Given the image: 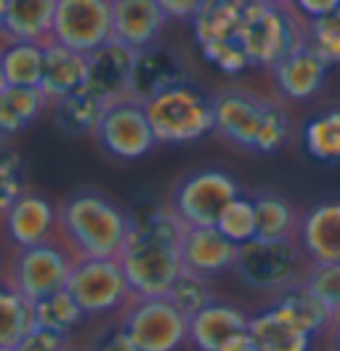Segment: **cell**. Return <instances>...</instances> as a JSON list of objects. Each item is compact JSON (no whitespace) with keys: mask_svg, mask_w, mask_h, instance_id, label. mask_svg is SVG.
<instances>
[{"mask_svg":"<svg viewBox=\"0 0 340 351\" xmlns=\"http://www.w3.org/2000/svg\"><path fill=\"white\" fill-rule=\"evenodd\" d=\"M5 88V75H3V66H0V90Z\"/></svg>","mask_w":340,"mask_h":351,"instance_id":"cell-46","label":"cell"},{"mask_svg":"<svg viewBox=\"0 0 340 351\" xmlns=\"http://www.w3.org/2000/svg\"><path fill=\"white\" fill-rule=\"evenodd\" d=\"M130 223L133 216H127L125 208L99 189H80L59 208V234L77 261L117 258Z\"/></svg>","mask_w":340,"mask_h":351,"instance_id":"cell-2","label":"cell"},{"mask_svg":"<svg viewBox=\"0 0 340 351\" xmlns=\"http://www.w3.org/2000/svg\"><path fill=\"white\" fill-rule=\"evenodd\" d=\"M168 298L191 319L194 314H199L202 308L212 304V293H210V285H208V277H199V274H194L189 269H184V271L178 274V280L173 282V287H170Z\"/></svg>","mask_w":340,"mask_h":351,"instance_id":"cell-33","label":"cell"},{"mask_svg":"<svg viewBox=\"0 0 340 351\" xmlns=\"http://www.w3.org/2000/svg\"><path fill=\"white\" fill-rule=\"evenodd\" d=\"M184 234L186 223L170 208H151L141 216H133L123 253L117 258L136 295H168L184 271Z\"/></svg>","mask_w":340,"mask_h":351,"instance_id":"cell-1","label":"cell"},{"mask_svg":"<svg viewBox=\"0 0 340 351\" xmlns=\"http://www.w3.org/2000/svg\"><path fill=\"white\" fill-rule=\"evenodd\" d=\"M303 147L317 162L338 165L340 162V110H327L308 120L303 131Z\"/></svg>","mask_w":340,"mask_h":351,"instance_id":"cell-32","label":"cell"},{"mask_svg":"<svg viewBox=\"0 0 340 351\" xmlns=\"http://www.w3.org/2000/svg\"><path fill=\"white\" fill-rule=\"evenodd\" d=\"M45 43L35 40H5L0 45V66L5 75V86L40 88Z\"/></svg>","mask_w":340,"mask_h":351,"instance_id":"cell-26","label":"cell"},{"mask_svg":"<svg viewBox=\"0 0 340 351\" xmlns=\"http://www.w3.org/2000/svg\"><path fill=\"white\" fill-rule=\"evenodd\" d=\"M212 133L239 149L271 154L279 152L290 138V117L284 107L247 88H221L212 96Z\"/></svg>","mask_w":340,"mask_h":351,"instance_id":"cell-3","label":"cell"},{"mask_svg":"<svg viewBox=\"0 0 340 351\" xmlns=\"http://www.w3.org/2000/svg\"><path fill=\"white\" fill-rule=\"evenodd\" d=\"M306 43L330 66L340 64V8L330 16L306 22Z\"/></svg>","mask_w":340,"mask_h":351,"instance_id":"cell-34","label":"cell"},{"mask_svg":"<svg viewBox=\"0 0 340 351\" xmlns=\"http://www.w3.org/2000/svg\"><path fill=\"white\" fill-rule=\"evenodd\" d=\"M93 136H96L101 152L109 154L112 160H123V162L141 160L160 144L149 125L144 101H138L133 96L109 104Z\"/></svg>","mask_w":340,"mask_h":351,"instance_id":"cell-11","label":"cell"},{"mask_svg":"<svg viewBox=\"0 0 340 351\" xmlns=\"http://www.w3.org/2000/svg\"><path fill=\"white\" fill-rule=\"evenodd\" d=\"M239 245L232 242L218 226H186L181 258L184 269H189L199 277H218L234 269Z\"/></svg>","mask_w":340,"mask_h":351,"instance_id":"cell-17","label":"cell"},{"mask_svg":"<svg viewBox=\"0 0 340 351\" xmlns=\"http://www.w3.org/2000/svg\"><path fill=\"white\" fill-rule=\"evenodd\" d=\"M269 3H276V5H284V8H293L295 0H269Z\"/></svg>","mask_w":340,"mask_h":351,"instance_id":"cell-45","label":"cell"},{"mask_svg":"<svg viewBox=\"0 0 340 351\" xmlns=\"http://www.w3.org/2000/svg\"><path fill=\"white\" fill-rule=\"evenodd\" d=\"M168 22L160 0H112L114 40L130 45L133 51H144L160 43Z\"/></svg>","mask_w":340,"mask_h":351,"instance_id":"cell-16","label":"cell"},{"mask_svg":"<svg viewBox=\"0 0 340 351\" xmlns=\"http://www.w3.org/2000/svg\"><path fill=\"white\" fill-rule=\"evenodd\" d=\"M8 240L19 247H32L53 240V229H59V210L35 192H24L3 216Z\"/></svg>","mask_w":340,"mask_h":351,"instance_id":"cell-19","label":"cell"},{"mask_svg":"<svg viewBox=\"0 0 340 351\" xmlns=\"http://www.w3.org/2000/svg\"><path fill=\"white\" fill-rule=\"evenodd\" d=\"M144 110L160 144H191L215 131L212 99L189 83L144 101Z\"/></svg>","mask_w":340,"mask_h":351,"instance_id":"cell-5","label":"cell"},{"mask_svg":"<svg viewBox=\"0 0 340 351\" xmlns=\"http://www.w3.org/2000/svg\"><path fill=\"white\" fill-rule=\"evenodd\" d=\"M53 107H56V125L69 136H93L106 112L104 101L85 88L56 101Z\"/></svg>","mask_w":340,"mask_h":351,"instance_id":"cell-29","label":"cell"},{"mask_svg":"<svg viewBox=\"0 0 340 351\" xmlns=\"http://www.w3.org/2000/svg\"><path fill=\"white\" fill-rule=\"evenodd\" d=\"M117 325L138 351H178L189 341V317L168 295H136L117 314Z\"/></svg>","mask_w":340,"mask_h":351,"instance_id":"cell-7","label":"cell"},{"mask_svg":"<svg viewBox=\"0 0 340 351\" xmlns=\"http://www.w3.org/2000/svg\"><path fill=\"white\" fill-rule=\"evenodd\" d=\"M226 237L236 245H245V242H250L258 237V221H255V205L253 199L247 197H236L221 213V219L215 223Z\"/></svg>","mask_w":340,"mask_h":351,"instance_id":"cell-35","label":"cell"},{"mask_svg":"<svg viewBox=\"0 0 340 351\" xmlns=\"http://www.w3.org/2000/svg\"><path fill=\"white\" fill-rule=\"evenodd\" d=\"M258 237L263 240H298V216L295 205L279 192H258L253 197Z\"/></svg>","mask_w":340,"mask_h":351,"instance_id":"cell-27","label":"cell"},{"mask_svg":"<svg viewBox=\"0 0 340 351\" xmlns=\"http://www.w3.org/2000/svg\"><path fill=\"white\" fill-rule=\"evenodd\" d=\"M66 290L80 304L85 317L120 314L133 298L120 258H80L69 274Z\"/></svg>","mask_w":340,"mask_h":351,"instance_id":"cell-10","label":"cell"},{"mask_svg":"<svg viewBox=\"0 0 340 351\" xmlns=\"http://www.w3.org/2000/svg\"><path fill=\"white\" fill-rule=\"evenodd\" d=\"M51 101L40 88L5 86L0 90V144H8L27 131Z\"/></svg>","mask_w":340,"mask_h":351,"instance_id":"cell-24","label":"cell"},{"mask_svg":"<svg viewBox=\"0 0 340 351\" xmlns=\"http://www.w3.org/2000/svg\"><path fill=\"white\" fill-rule=\"evenodd\" d=\"M189 343L197 351H253L250 317L239 306L212 301L189 319Z\"/></svg>","mask_w":340,"mask_h":351,"instance_id":"cell-13","label":"cell"},{"mask_svg":"<svg viewBox=\"0 0 340 351\" xmlns=\"http://www.w3.org/2000/svg\"><path fill=\"white\" fill-rule=\"evenodd\" d=\"M75 261L77 258L72 256V250L56 240L40 242L32 247H19L5 285L21 293L29 304H35L66 287Z\"/></svg>","mask_w":340,"mask_h":351,"instance_id":"cell-8","label":"cell"},{"mask_svg":"<svg viewBox=\"0 0 340 351\" xmlns=\"http://www.w3.org/2000/svg\"><path fill=\"white\" fill-rule=\"evenodd\" d=\"M0 351H3V349H0Z\"/></svg>","mask_w":340,"mask_h":351,"instance_id":"cell-48","label":"cell"},{"mask_svg":"<svg viewBox=\"0 0 340 351\" xmlns=\"http://www.w3.org/2000/svg\"><path fill=\"white\" fill-rule=\"evenodd\" d=\"M324 335H327V341H330V349L340 351V317H335V319H332V325L327 328V332H324Z\"/></svg>","mask_w":340,"mask_h":351,"instance_id":"cell-43","label":"cell"},{"mask_svg":"<svg viewBox=\"0 0 340 351\" xmlns=\"http://www.w3.org/2000/svg\"><path fill=\"white\" fill-rule=\"evenodd\" d=\"M114 38L112 0H59L51 38L72 51L90 53Z\"/></svg>","mask_w":340,"mask_h":351,"instance_id":"cell-12","label":"cell"},{"mask_svg":"<svg viewBox=\"0 0 340 351\" xmlns=\"http://www.w3.org/2000/svg\"><path fill=\"white\" fill-rule=\"evenodd\" d=\"M24 195V165L16 149L0 144V216Z\"/></svg>","mask_w":340,"mask_h":351,"instance_id":"cell-37","label":"cell"},{"mask_svg":"<svg viewBox=\"0 0 340 351\" xmlns=\"http://www.w3.org/2000/svg\"><path fill=\"white\" fill-rule=\"evenodd\" d=\"M327 69L330 64L324 59H319V53L311 45L303 43L284 62H279L271 72H274V83L279 93L287 101H308L324 88Z\"/></svg>","mask_w":340,"mask_h":351,"instance_id":"cell-20","label":"cell"},{"mask_svg":"<svg viewBox=\"0 0 340 351\" xmlns=\"http://www.w3.org/2000/svg\"><path fill=\"white\" fill-rule=\"evenodd\" d=\"M242 197L236 178L218 168H205L184 176L170 197V210L186 226H215L221 213Z\"/></svg>","mask_w":340,"mask_h":351,"instance_id":"cell-9","label":"cell"},{"mask_svg":"<svg viewBox=\"0 0 340 351\" xmlns=\"http://www.w3.org/2000/svg\"><path fill=\"white\" fill-rule=\"evenodd\" d=\"M293 8H295L300 16H306L308 22H314V19L330 16L332 11H338L340 0H295Z\"/></svg>","mask_w":340,"mask_h":351,"instance_id":"cell-40","label":"cell"},{"mask_svg":"<svg viewBox=\"0 0 340 351\" xmlns=\"http://www.w3.org/2000/svg\"><path fill=\"white\" fill-rule=\"evenodd\" d=\"M59 0H14L8 14L3 16L5 40H35L45 43L53 29Z\"/></svg>","mask_w":340,"mask_h":351,"instance_id":"cell-25","label":"cell"},{"mask_svg":"<svg viewBox=\"0 0 340 351\" xmlns=\"http://www.w3.org/2000/svg\"><path fill=\"white\" fill-rule=\"evenodd\" d=\"M189 72L184 59L168 45H151L144 51H136L133 77H130V96L138 101H149L170 88L186 86Z\"/></svg>","mask_w":340,"mask_h":351,"instance_id":"cell-15","label":"cell"},{"mask_svg":"<svg viewBox=\"0 0 340 351\" xmlns=\"http://www.w3.org/2000/svg\"><path fill=\"white\" fill-rule=\"evenodd\" d=\"M247 0H205L191 16V32L199 45L234 40L245 22Z\"/></svg>","mask_w":340,"mask_h":351,"instance_id":"cell-23","label":"cell"},{"mask_svg":"<svg viewBox=\"0 0 340 351\" xmlns=\"http://www.w3.org/2000/svg\"><path fill=\"white\" fill-rule=\"evenodd\" d=\"M136 51L120 40H109L101 48L88 53V77L85 90L101 99L106 107L130 96V77H133Z\"/></svg>","mask_w":340,"mask_h":351,"instance_id":"cell-14","label":"cell"},{"mask_svg":"<svg viewBox=\"0 0 340 351\" xmlns=\"http://www.w3.org/2000/svg\"><path fill=\"white\" fill-rule=\"evenodd\" d=\"M0 40H5V35H3V22H0Z\"/></svg>","mask_w":340,"mask_h":351,"instance_id":"cell-47","label":"cell"},{"mask_svg":"<svg viewBox=\"0 0 340 351\" xmlns=\"http://www.w3.org/2000/svg\"><path fill=\"white\" fill-rule=\"evenodd\" d=\"M311 261L306 258L298 240H255L239 245L234 271L253 290L282 293L284 287L303 282Z\"/></svg>","mask_w":340,"mask_h":351,"instance_id":"cell-6","label":"cell"},{"mask_svg":"<svg viewBox=\"0 0 340 351\" xmlns=\"http://www.w3.org/2000/svg\"><path fill=\"white\" fill-rule=\"evenodd\" d=\"M35 328L32 304L14 287L0 285V349L16 351Z\"/></svg>","mask_w":340,"mask_h":351,"instance_id":"cell-30","label":"cell"},{"mask_svg":"<svg viewBox=\"0 0 340 351\" xmlns=\"http://www.w3.org/2000/svg\"><path fill=\"white\" fill-rule=\"evenodd\" d=\"M303 285L327 306L332 317H340V263H311Z\"/></svg>","mask_w":340,"mask_h":351,"instance_id":"cell-36","label":"cell"},{"mask_svg":"<svg viewBox=\"0 0 340 351\" xmlns=\"http://www.w3.org/2000/svg\"><path fill=\"white\" fill-rule=\"evenodd\" d=\"M93 351H138V346L133 343V338L127 335L125 330L117 325L109 335L101 338V343H99Z\"/></svg>","mask_w":340,"mask_h":351,"instance_id":"cell-42","label":"cell"},{"mask_svg":"<svg viewBox=\"0 0 340 351\" xmlns=\"http://www.w3.org/2000/svg\"><path fill=\"white\" fill-rule=\"evenodd\" d=\"M298 245L311 263H340V199H324L300 216Z\"/></svg>","mask_w":340,"mask_h":351,"instance_id":"cell-18","label":"cell"},{"mask_svg":"<svg viewBox=\"0 0 340 351\" xmlns=\"http://www.w3.org/2000/svg\"><path fill=\"white\" fill-rule=\"evenodd\" d=\"M85 77H88V53L72 51V48L53 43V40H45L40 90L51 104L83 90Z\"/></svg>","mask_w":340,"mask_h":351,"instance_id":"cell-21","label":"cell"},{"mask_svg":"<svg viewBox=\"0 0 340 351\" xmlns=\"http://www.w3.org/2000/svg\"><path fill=\"white\" fill-rule=\"evenodd\" d=\"M239 43L253 66L274 69L306 43V22L298 19L295 8H284L269 0H247Z\"/></svg>","mask_w":340,"mask_h":351,"instance_id":"cell-4","label":"cell"},{"mask_svg":"<svg viewBox=\"0 0 340 351\" xmlns=\"http://www.w3.org/2000/svg\"><path fill=\"white\" fill-rule=\"evenodd\" d=\"M250 341L253 351H311L314 335L271 304L250 317Z\"/></svg>","mask_w":340,"mask_h":351,"instance_id":"cell-22","label":"cell"},{"mask_svg":"<svg viewBox=\"0 0 340 351\" xmlns=\"http://www.w3.org/2000/svg\"><path fill=\"white\" fill-rule=\"evenodd\" d=\"M199 48H202L205 62H210L212 66H218L226 75H239L247 66H253L250 59H247V53H245V48H242V43H239V38H234V40H218V43L199 45Z\"/></svg>","mask_w":340,"mask_h":351,"instance_id":"cell-38","label":"cell"},{"mask_svg":"<svg viewBox=\"0 0 340 351\" xmlns=\"http://www.w3.org/2000/svg\"><path fill=\"white\" fill-rule=\"evenodd\" d=\"M14 5V0H0V22H3V16L8 14V8Z\"/></svg>","mask_w":340,"mask_h":351,"instance_id":"cell-44","label":"cell"},{"mask_svg":"<svg viewBox=\"0 0 340 351\" xmlns=\"http://www.w3.org/2000/svg\"><path fill=\"white\" fill-rule=\"evenodd\" d=\"M69 335H62V332H53V330L45 328H32V332L21 341V346L16 351H69V343H66Z\"/></svg>","mask_w":340,"mask_h":351,"instance_id":"cell-39","label":"cell"},{"mask_svg":"<svg viewBox=\"0 0 340 351\" xmlns=\"http://www.w3.org/2000/svg\"><path fill=\"white\" fill-rule=\"evenodd\" d=\"M32 314H35V325L45 330H53V332H62L69 335L75 328H80L85 319V311L80 308V304L72 298V293L64 287L59 293L35 301L32 304Z\"/></svg>","mask_w":340,"mask_h":351,"instance_id":"cell-31","label":"cell"},{"mask_svg":"<svg viewBox=\"0 0 340 351\" xmlns=\"http://www.w3.org/2000/svg\"><path fill=\"white\" fill-rule=\"evenodd\" d=\"M205 0H160V5H162V11L168 14V19H189L199 11V5H202Z\"/></svg>","mask_w":340,"mask_h":351,"instance_id":"cell-41","label":"cell"},{"mask_svg":"<svg viewBox=\"0 0 340 351\" xmlns=\"http://www.w3.org/2000/svg\"><path fill=\"white\" fill-rule=\"evenodd\" d=\"M274 306H279L282 311H287L298 325L308 330L314 338H317V335H324L327 328L332 325V319H335V317L327 311V306H324L303 282L284 287L282 293H276Z\"/></svg>","mask_w":340,"mask_h":351,"instance_id":"cell-28","label":"cell"}]
</instances>
